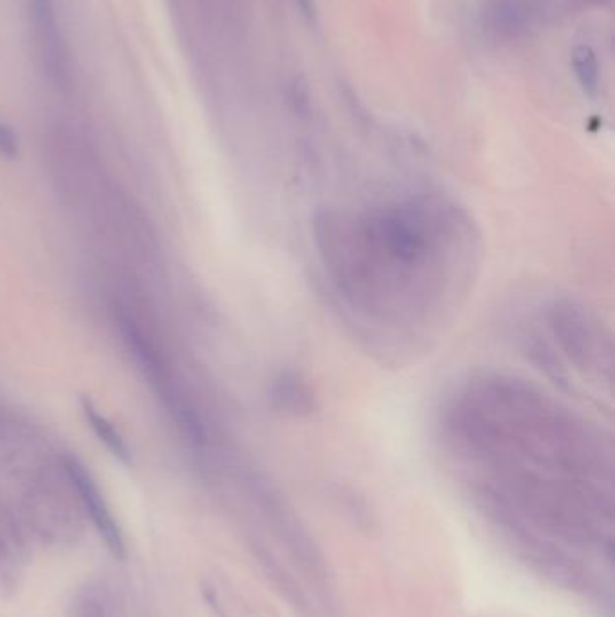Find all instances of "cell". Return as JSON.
<instances>
[{
  "label": "cell",
  "mask_w": 615,
  "mask_h": 617,
  "mask_svg": "<svg viewBox=\"0 0 615 617\" xmlns=\"http://www.w3.org/2000/svg\"><path fill=\"white\" fill-rule=\"evenodd\" d=\"M327 282L381 347L412 352L459 304L473 267L468 220L438 197L408 195L321 220Z\"/></svg>",
  "instance_id": "cell-1"
},
{
  "label": "cell",
  "mask_w": 615,
  "mask_h": 617,
  "mask_svg": "<svg viewBox=\"0 0 615 617\" xmlns=\"http://www.w3.org/2000/svg\"><path fill=\"white\" fill-rule=\"evenodd\" d=\"M64 471L73 491L76 493L83 513L92 522L94 529L105 542L110 554L118 559H123L127 556V543L122 527L116 522L114 515H112L108 503L103 498L91 471L76 457L64 459Z\"/></svg>",
  "instance_id": "cell-2"
},
{
  "label": "cell",
  "mask_w": 615,
  "mask_h": 617,
  "mask_svg": "<svg viewBox=\"0 0 615 617\" xmlns=\"http://www.w3.org/2000/svg\"><path fill=\"white\" fill-rule=\"evenodd\" d=\"M31 4L36 24V36L47 73L56 82H64V78L67 76V59L59 31V22H56L54 0H31Z\"/></svg>",
  "instance_id": "cell-3"
},
{
  "label": "cell",
  "mask_w": 615,
  "mask_h": 617,
  "mask_svg": "<svg viewBox=\"0 0 615 617\" xmlns=\"http://www.w3.org/2000/svg\"><path fill=\"white\" fill-rule=\"evenodd\" d=\"M69 617H123V608L116 590L108 583L89 581L73 594Z\"/></svg>",
  "instance_id": "cell-4"
},
{
  "label": "cell",
  "mask_w": 615,
  "mask_h": 617,
  "mask_svg": "<svg viewBox=\"0 0 615 617\" xmlns=\"http://www.w3.org/2000/svg\"><path fill=\"white\" fill-rule=\"evenodd\" d=\"M82 410H83V415H85L89 426L92 428V431L96 433L99 442L105 444L106 450L118 461L130 463L129 446H127L125 439L122 437V433L114 428V424H112L105 415H101L98 412V408L89 399H82Z\"/></svg>",
  "instance_id": "cell-5"
},
{
  "label": "cell",
  "mask_w": 615,
  "mask_h": 617,
  "mask_svg": "<svg viewBox=\"0 0 615 617\" xmlns=\"http://www.w3.org/2000/svg\"><path fill=\"white\" fill-rule=\"evenodd\" d=\"M572 67L581 91L594 98L599 91V62L590 45H578L572 51Z\"/></svg>",
  "instance_id": "cell-6"
},
{
  "label": "cell",
  "mask_w": 615,
  "mask_h": 617,
  "mask_svg": "<svg viewBox=\"0 0 615 617\" xmlns=\"http://www.w3.org/2000/svg\"><path fill=\"white\" fill-rule=\"evenodd\" d=\"M0 155L8 159H15L19 155V138L4 122H0Z\"/></svg>",
  "instance_id": "cell-7"
},
{
  "label": "cell",
  "mask_w": 615,
  "mask_h": 617,
  "mask_svg": "<svg viewBox=\"0 0 615 617\" xmlns=\"http://www.w3.org/2000/svg\"><path fill=\"white\" fill-rule=\"evenodd\" d=\"M296 4L302 12V15L309 20V22H316L318 17V10H316V0H296Z\"/></svg>",
  "instance_id": "cell-8"
}]
</instances>
